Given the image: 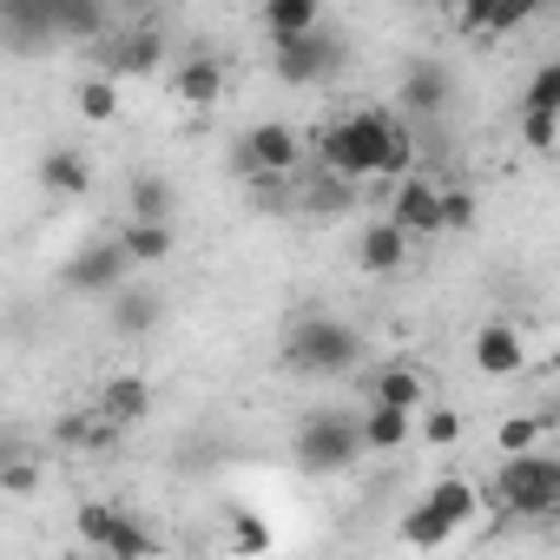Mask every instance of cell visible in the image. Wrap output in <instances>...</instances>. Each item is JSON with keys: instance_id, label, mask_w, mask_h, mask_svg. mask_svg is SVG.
I'll use <instances>...</instances> for the list:
<instances>
[{"instance_id": "9a60e30c", "label": "cell", "mask_w": 560, "mask_h": 560, "mask_svg": "<svg viewBox=\"0 0 560 560\" xmlns=\"http://www.w3.org/2000/svg\"><path fill=\"white\" fill-rule=\"evenodd\" d=\"M106 317H113V330H119V337H152V330H159V317H165V298H159V291H145V284H119V291L106 298Z\"/></svg>"}, {"instance_id": "3957f363", "label": "cell", "mask_w": 560, "mask_h": 560, "mask_svg": "<svg viewBox=\"0 0 560 560\" xmlns=\"http://www.w3.org/2000/svg\"><path fill=\"white\" fill-rule=\"evenodd\" d=\"M291 455H298V468H304V475H343V468H357V462L370 455V442H363V416L311 409V416L298 422Z\"/></svg>"}, {"instance_id": "d590c367", "label": "cell", "mask_w": 560, "mask_h": 560, "mask_svg": "<svg viewBox=\"0 0 560 560\" xmlns=\"http://www.w3.org/2000/svg\"><path fill=\"white\" fill-rule=\"evenodd\" d=\"M27 488H34V468H27V462H14V468H8V494H27Z\"/></svg>"}, {"instance_id": "8d00e7d4", "label": "cell", "mask_w": 560, "mask_h": 560, "mask_svg": "<svg viewBox=\"0 0 560 560\" xmlns=\"http://www.w3.org/2000/svg\"><path fill=\"white\" fill-rule=\"evenodd\" d=\"M416 8H455V0H416Z\"/></svg>"}, {"instance_id": "7402d4cb", "label": "cell", "mask_w": 560, "mask_h": 560, "mask_svg": "<svg viewBox=\"0 0 560 560\" xmlns=\"http://www.w3.org/2000/svg\"><path fill=\"white\" fill-rule=\"evenodd\" d=\"M40 185H47L54 198H80V191L93 185V165H86L73 145H54V152L40 159Z\"/></svg>"}, {"instance_id": "ffe728a7", "label": "cell", "mask_w": 560, "mask_h": 560, "mask_svg": "<svg viewBox=\"0 0 560 560\" xmlns=\"http://www.w3.org/2000/svg\"><path fill=\"white\" fill-rule=\"evenodd\" d=\"M152 409V383L145 376H106L100 383V422H139Z\"/></svg>"}, {"instance_id": "5b68a950", "label": "cell", "mask_w": 560, "mask_h": 560, "mask_svg": "<svg viewBox=\"0 0 560 560\" xmlns=\"http://www.w3.org/2000/svg\"><path fill=\"white\" fill-rule=\"evenodd\" d=\"M343 60H350V47L330 27H311L291 47H270V67H277V80H284V86H330L343 73Z\"/></svg>"}, {"instance_id": "d6a6232c", "label": "cell", "mask_w": 560, "mask_h": 560, "mask_svg": "<svg viewBox=\"0 0 560 560\" xmlns=\"http://www.w3.org/2000/svg\"><path fill=\"white\" fill-rule=\"evenodd\" d=\"M442 224H448V231H475V198L442 185Z\"/></svg>"}, {"instance_id": "836d02e7", "label": "cell", "mask_w": 560, "mask_h": 560, "mask_svg": "<svg viewBox=\"0 0 560 560\" xmlns=\"http://www.w3.org/2000/svg\"><path fill=\"white\" fill-rule=\"evenodd\" d=\"M264 540H270V527H264V521H250V514H237V534H231V547H244V553H250V547H264Z\"/></svg>"}, {"instance_id": "ac0fdd59", "label": "cell", "mask_w": 560, "mask_h": 560, "mask_svg": "<svg viewBox=\"0 0 560 560\" xmlns=\"http://www.w3.org/2000/svg\"><path fill=\"white\" fill-rule=\"evenodd\" d=\"M370 402L422 416V409H429V383H422V370H409V363H389V370H376V376H370Z\"/></svg>"}, {"instance_id": "e0dca14e", "label": "cell", "mask_w": 560, "mask_h": 560, "mask_svg": "<svg viewBox=\"0 0 560 560\" xmlns=\"http://www.w3.org/2000/svg\"><path fill=\"white\" fill-rule=\"evenodd\" d=\"M218 93H224V67L211 54H191V60L172 67V100L178 106H218Z\"/></svg>"}, {"instance_id": "9c48e42d", "label": "cell", "mask_w": 560, "mask_h": 560, "mask_svg": "<svg viewBox=\"0 0 560 560\" xmlns=\"http://www.w3.org/2000/svg\"><path fill=\"white\" fill-rule=\"evenodd\" d=\"M389 218L409 231V237H442L448 224H442V185H429V178H396V191H389Z\"/></svg>"}, {"instance_id": "30bf717a", "label": "cell", "mask_w": 560, "mask_h": 560, "mask_svg": "<svg viewBox=\"0 0 560 560\" xmlns=\"http://www.w3.org/2000/svg\"><path fill=\"white\" fill-rule=\"evenodd\" d=\"M455 21L468 40H508L534 21V0H455Z\"/></svg>"}, {"instance_id": "e575fe53", "label": "cell", "mask_w": 560, "mask_h": 560, "mask_svg": "<svg viewBox=\"0 0 560 560\" xmlns=\"http://www.w3.org/2000/svg\"><path fill=\"white\" fill-rule=\"evenodd\" d=\"M113 8L132 14V21H152V14H159V0H113Z\"/></svg>"}, {"instance_id": "5bb4252c", "label": "cell", "mask_w": 560, "mask_h": 560, "mask_svg": "<svg viewBox=\"0 0 560 560\" xmlns=\"http://www.w3.org/2000/svg\"><path fill=\"white\" fill-rule=\"evenodd\" d=\"M409 231L396 224V218H383V224H363V237H357V264L370 270V277H396L402 264H409Z\"/></svg>"}, {"instance_id": "74e56055", "label": "cell", "mask_w": 560, "mask_h": 560, "mask_svg": "<svg viewBox=\"0 0 560 560\" xmlns=\"http://www.w3.org/2000/svg\"><path fill=\"white\" fill-rule=\"evenodd\" d=\"M553 8H560V0H553Z\"/></svg>"}, {"instance_id": "277c9868", "label": "cell", "mask_w": 560, "mask_h": 560, "mask_svg": "<svg viewBox=\"0 0 560 560\" xmlns=\"http://www.w3.org/2000/svg\"><path fill=\"white\" fill-rule=\"evenodd\" d=\"M494 501L521 521H540V514H560V455H540V448H521L501 462L494 475Z\"/></svg>"}, {"instance_id": "7c38bea8", "label": "cell", "mask_w": 560, "mask_h": 560, "mask_svg": "<svg viewBox=\"0 0 560 560\" xmlns=\"http://www.w3.org/2000/svg\"><path fill=\"white\" fill-rule=\"evenodd\" d=\"M468 350H475V370H481V376H494V383L527 370V337H521L514 324H481Z\"/></svg>"}, {"instance_id": "44dd1931", "label": "cell", "mask_w": 560, "mask_h": 560, "mask_svg": "<svg viewBox=\"0 0 560 560\" xmlns=\"http://www.w3.org/2000/svg\"><path fill=\"white\" fill-rule=\"evenodd\" d=\"M106 34H113V0H67V8H60V40L93 47Z\"/></svg>"}, {"instance_id": "f1b7e54d", "label": "cell", "mask_w": 560, "mask_h": 560, "mask_svg": "<svg viewBox=\"0 0 560 560\" xmlns=\"http://www.w3.org/2000/svg\"><path fill=\"white\" fill-rule=\"evenodd\" d=\"M521 139L534 152H553L560 145V113H540V106H521Z\"/></svg>"}, {"instance_id": "4dcf8cb0", "label": "cell", "mask_w": 560, "mask_h": 560, "mask_svg": "<svg viewBox=\"0 0 560 560\" xmlns=\"http://www.w3.org/2000/svg\"><path fill=\"white\" fill-rule=\"evenodd\" d=\"M494 442H501V455H521V448H540V416H508V422L494 429Z\"/></svg>"}, {"instance_id": "7a4b0ae2", "label": "cell", "mask_w": 560, "mask_h": 560, "mask_svg": "<svg viewBox=\"0 0 560 560\" xmlns=\"http://www.w3.org/2000/svg\"><path fill=\"white\" fill-rule=\"evenodd\" d=\"M363 363V337L357 324L317 311V317H298L291 337H284V370L291 376H350Z\"/></svg>"}, {"instance_id": "6da1fadb", "label": "cell", "mask_w": 560, "mask_h": 560, "mask_svg": "<svg viewBox=\"0 0 560 560\" xmlns=\"http://www.w3.org/2000/svg\"><path fill=\"white\" fill-rule=\"evenodd\" d=\"M317 159L343 178V185H363V178H409L416 165V132L389 113V106H357L330 126L311 132Z\"/></svg>"}, {"instance_id": "d6986e66", "label": "cell", "mask_w": 560, "mask_h": 560, "mask_svg": "<svg viewBox=\"0 0 560 560\" xmlns=\"http://www.w3.org/2000/svg\"><path fill=\"white\" fill-rule=\"evenodd\" d=\"M402 106H409L416 119H435V113L448 106V67H435V60H416V67L402 73Z\"/></svg>"}, {"instance_id": "603a6c76", "label": "cell", "mask_w": 560, "mask_h": 560, "mask_svg": "<svg viewBox=\"0 0 560 560\" xmlns=\"http://www.w3.org/2000/svg\"><path fill=\"white\" fill-rule=\"evenodd\" d=\"M409 435H416V416H409V409H383V402L363 409V442H370V455L409 448Z\"/></svg>"}, {"instance_id": "484cf974", "label": "cell", "mask_w": 560, "mask_h": 560, "mask_svg": "<svg viewBox=\"0 0 560 560\" xmlns=\"http://www.w3.org/2000/svg\"><path fill=\"white\" fill-rule=\"evenodd\" d=\"M422 501H435V508H442L455 527H462V521H475V508H481L475 481H462V475H442V481H429V488H422Z\"/></svg>"}, {"instance_id": "52a82bcc", "label": "cell", "mask_w": 560, "mask_h": 560, "mask_svg": "<svg viewBox=\"0 0 560 560\" xmlns=\"http://www.w3.org/2000/svg\"><path fill=\"white\" fill-rule=\"evenodd\" d=\"M80 540L93 547V553H106V560H145V553H159V534L152 527H139L126 508H80Z\"/></svg>"}, {"instance_id": "cb8c5ba5", "label": "cell", "mask_w": 560, "mask_h": 560, "mask_svg": "<svg viewBox=\"0 0 560 560\" xmlns=\"http://www.w3.org/2000/svg\"><path fill=\"white\" fill-rule=\"evenodd\" d=\"M119 244L132 250V264H165L172 257V218H126Z\"/></svg>"}, {"instance_id": "4316f807", "label": "cell", "mask_w": 560, "mask_h": 560, "mask_svg": "<svg viewBox=\"0 0 560 560\" xmlns=\"http://www.w3.org/2000/svg\"><path fill=\"white\" fill-rule=\"evenodd\" d=\"M126 205H132V218H172L178 191H172V178H159V172H139V178H132V191H126Z\"/></svg>"}, {"instance_id": "8992f818", "label": "cell", "mask_w": 560, "mask_h": 560, "mask_svg": "<svg viewBox=\"0 0 560 560\" xmlns=\"http://www.w3.org/2000/svg\"><path fill=\"white\" fill-rule=\"evenodd\" d=\"M126 270H132V250H126L119 237H93V244H80V250L60 264V284H67L73 298H113V291L126 284Z\"/></svg>"}, {"instance_id": "f546056e", "label": "cell", "mask_w": 560, "mask_h": 560, "mask_svg": "<svg viewBox=\"0 0 560 560\" xmlns=\"http://www.w3.org/2000/svg\"><path fill=\"white\" fill-rule=\"evenodd\" d=\"M521 106H540V113H560V60H547V67H534V80H527V93H521Z\"/></svg>"}, {"instance_id": "8fae6325", "label": "cell", "mask_w": 560, "mask_h": 560, "mask_svg": "<svg viewBox=\"0 0 560 560\" xmlns=\"http://www.w3.org/2000/svg\"><path fill=\"white\" fill-rule=\"evenodd\" d=\"M60 8L67 0H8V40H14V54H40V47H54L60 40Z\"/></svg>"}, {"instance_id": "2e32d148", "label": "cell", "mask_w": 560, "mask_h": 560, "mask_svg": "<svg viewBox=\"0 0 560 560\" xmlns=\"http://www.w3.org/2000/svg\"><path fill=\"white\" fill-rule=\"evenodd\" d=\"M257 27H264L270 47H291L298 34L324 27V0H264V8H257Z\"/></svg>"}, {"instance_id": "ba28073f", "label": "cell", "mask_w": 560, "mask_h": 560, "mask_svg": "<svg viewBox=\"0 0 560 560\" xmlns=\"http://www.w3.org/2000/svg\"><path fill=\"white\" fill-rule=\"evenodd\" d=\"M304 145H311V132H298V126H284V119H264V126L244 132V165H250L257 178H291L298 159H304Z\"/></svg>"}, {"instance_id": "4fadbf2b", "label": "cell", "mask_w": 560, "mask_h": 560, "mask_svg": "<svg viewBox=\"0 0 560 560\" xmlns=\"http://www.w3.org/2000/svg\"><path fill=\"white\" fill-rule=\"evenodd\" d=\"M165 54V34L152 21H132L126 34H106V73H152Z\"/></svg>"}, {"instance_id": "83f0119b", "label": "cell", "mask_w": 560, "mask_h": 560, "mask_svg": "<svg viewBox=\"0 0 560 560\" xmlns=\"http://www.w3.org/2000/svg\"><path fill=\"white\" fill-rule=\"evenodd\" d=\"M113 80H119V73H100V80L80 86V119H93V126L119 119V86H113Z\"/></svg>"}, {"instance_id": "1f68e13d", "label": "cell", "mask_w": 560, "mask_h": 560, "mask_svg": "<svg viewBox=\"0 0 560 560\" xmlns=\"http://www.w3.org/2000/svg\"><path fill=\"white\" fill-rule=\"evenodd\" d=\"M455 435H462V416L455 409H422V442L429 448H448Z\"/></svg>"}, {"instance_id": "d4e9b609", "label": "cell", "mask_w": 560, "mask_h": 560, "mask_svg": "<svg viewBox=\"0 0 560 560\" xmlns=\"http://www.w3.org/2000/svg\"><path fill=\"white\" fill-rule=\"evenodd\" d=\"M402 540H409V547H448V540H455V521H448L435 501H416V508L402 514Z\"/></svg>"}]
</instances>
